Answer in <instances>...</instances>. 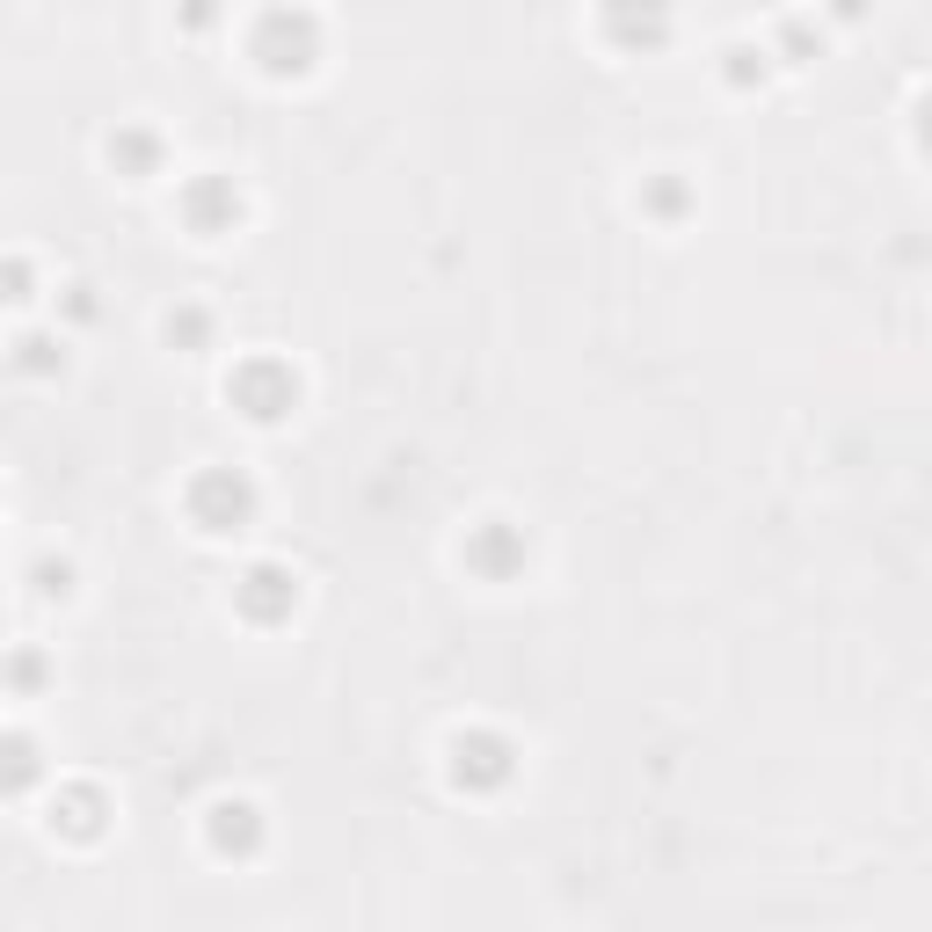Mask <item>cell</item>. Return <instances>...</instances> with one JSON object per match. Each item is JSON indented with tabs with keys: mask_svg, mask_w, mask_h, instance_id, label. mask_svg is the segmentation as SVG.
I'll return each mask as SVG.
<instances>
[{
	"mask_svg": "<svg viewBox=\"0 0 932 932\" xmlns=\"http://www.w3.org/2000/svg\"><path fill=\"white\" fill-rule=\"evenodd\" d=\"M255 59H263L270 73H306L314 66V22L277 8V15L263 22V36H255Z\"/></svg>",
	"mask_w": 932,
	"mask_h": 932,
	"instance_id": "obj_1",
	"label": "cell"
},
{
	"mask_svg": "<svg viewBox=\"0 0 932 932\" xmlns=\"http://www.w3.org/2000/svg\"><path fill=\"white\" fill-rule=\"evenodd\" d=\"M255 809H219V824H211V838H219V852H248L255 845V824H248Z\"/></svg>",
	"mask_w": 932,
	"mask_h": 932,
	"instance_id": "obj_2",
	"label": "cell"
},
{
	"mask_svg": "<svg viewBox=\"0 0 932 932\" xmlns=\"http://www.w3.org/2000/svg\"><path fill=\"white\" fill-rule=\"evenodd\" d=\"M109 160H132V168H146V160H154V139H139V132H132V139H109Z\"/></svg>",
	"mask_w": 932,
	"mask_h": 932,
	"instance_id": "obj_3",
	"label": "cell"
}]
</instances>
